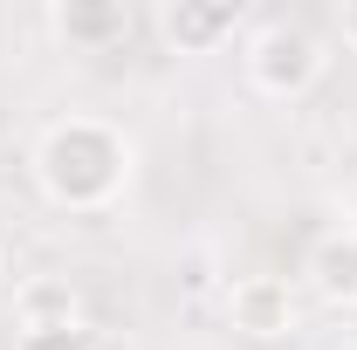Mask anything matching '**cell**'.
I'll list each match as a JSON object with an SVG mask.
<instances>
[{"label":"cell","mask_w":357,"mask_h":350,"mask_svg":"<svg viewBox=\"0 0 357 350\" xmlns=\"http://www.w3.org/2000/svg\"><path fill=\"white\" fill-rule=\"evenodd\" d=\"M131 172H137L131 137L117 124H103V117H55L35 137V185L62 213H103V206H117Z\"/></svg>","instance_id":"6da1fadb"},{"label":"cell","mask_w":357,"mask_h":350,"mask_svg":"<svg viewBox=\"0 0 357 350\" xmlns=\"http://www.w3.org/2000/svg\"><path fill=\"white\" fill-rule=\"evenodd\" d=\"M241 62H248V83L275 96V103H296V96H310L323 83V42H316L310 28H296V21H268L261 35H248L241 48Z\"/></svg>","instance_id":"7a4b0ae2"},{"label":"cell","mask_w":357,"mask_h":350,"mask_svg":"<svg viewBox=\"0 0 357 350\" xmlns=\"http://www.w3.org/2000/svg\"><path fill=\"white\" fill-rule=\"evenodd\" d=\"M227 323L248 344H275L296 330V289L282 275H241V282H227Z\"/></svg>","instance_id":"3957f363"},{"label":"cell","mask_w":357,"mask_h":350,"mask_svg":"<svg viewBox=\"0 0 357 350\" xmlns=\"http://www.w3.org/2000/svg\"><path fill=\"white\" fill-rule=\"evenodd\" d=\"M234 28H241V7H227V0H165L158 7V35L178 55H213Z\"/></svg>","instance_id":"277c9868"},{"label":"cell","mask_w":357,"mask_h":350,"mask_svg":"<svg viewBox=\"0 0 357 350\" xmlns=\"http://www.w3.org/2000/svg\"><path fill=\"white\" fill-rule=\"evenodd\" d=\"M303 282H310L330 309H351L357 303V227H330V234H316L310 254H303Z\"/></svg>","instance_id":"5b68a950"},{"label":"cell","mask_w":357,"mask_h":350,"mask_svg":"<svg viewBox=\"0 0 357 350\" xmlns=\"http://www.w3.org/2000/svg\"><path fill=\"white\" fill-rule=\"evenodd\" d=\"M14 323H21V330H69V323H83L76 282H69V275H35V282H21V289H14Z\"/></svg>","instance_id":"8992f818"},{"label":"cell","mask_w":357,"mask_h":350,"mask_svg":"<svg viewBox=\"0 0 357 350\" xmlns=\"http://www.w3.org/2000/svg\"><path fill=\"white\" fill-rule=\"evenodd\" d=\"M124 28H131L124 0H62L55 7V35L76 42V48H110Z\"/></svg>","instance_id":"52a82bcc"},{"label":"cell","mask_w":357,"mask_h":350,"mask_svg":"<svg viewBox=\"0 0 357 350\" xmlns=\"http://www.w3.org/2000/svg\"><path fill=\"white\" fill-rule=\"evenodd\" d=\"M14 350H96V330H89V323H69V330H21Z\"/></svg>","instance_id":"ba28073f"},{"label":"cell","mask_w":357,"mask_h":350,"mask_svg":"<svg viewBox=\"0 0 357 350\" xmlns=\"http://www.w3.org/2000/svg\"><path fill=\"white\" fill-rule=\"evenodd\" d=\"M337 35H344V48H357V0L337 7Z\"/></svg>","instance_id":"9c48e42d"},{"label":"cell","mask_w":357,"mask_h":350,"mask_svg":"<svg viewBox=\"0 0 357 350\" xmlns=\"http://www.w3.org/2000/svg\"><path fill=\"white\" fill-rule=\"evenodd\" d=\"M344 337H351V350H357V303L344 309Z\"/></svg>","instance_id":"30bf717a"}]
</instances>
